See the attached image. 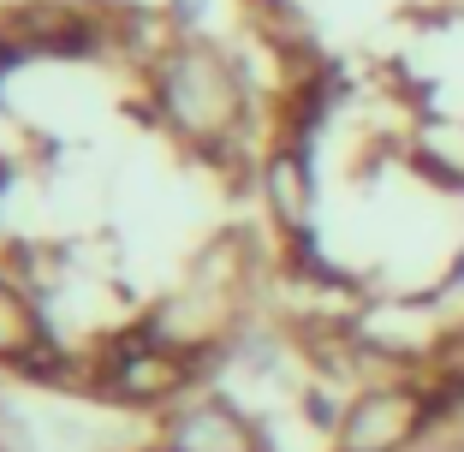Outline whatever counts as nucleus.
Returning a JSON list of instances; mask_svg holds the SVG:
<instances>
[{"mask_svg": "<svg viewBox=\"0 0 464 452\" xmlns=\"http://www.w3.org/2000/svg\"><path fill=\"white\" fill-rule=\"evenodd\" d=\"M185 387V363L173 357V345H125L113 363V393L125 399H167Z\"/></svg>", "mask_w": 464, "mask_h": 452, "instance_id": "7ed1b4c3", "label": "nucleus"}, {"mask_svg": "<svg viewBox=\"0 0 464 452\" xmlns=\"http://www.w3.org/2000/svg\"><path fill=\"white\" fill-rule=\"evenodd\" d=\"M161 108L179 131H191V138H220L232 131L245 96H238V78L227 72V60L208 54V48H185V54L167 60L161 72Z\"/></svg>", "mask_w": 464, "mask_h": 452, "instance_id": "f257e3e1", "label": "nucleus"}, {"mask_svg": "<svg viewBox=\"0 0 464 452\" xmlns=\"http://www.w3.org/2000/svg\"><path fill=\"white\" fill-rule=\"evenodd\" d=\"M423 423V399L405 393V387H387V393H369L340 428V452H399Z\"/></svg>", "mask_w": 464, "mask_h": 452, "instance_id": "f03ea898", "label": "nucleus"}, {"mask_svg": "<svg viewBox=\"0 0 464 452\" xmlns=\"http://www.w3.org/2000/svg\"><path fill=\"white\" fill-rule=\"evenodd\" d=\"M42 351V322H36V310H30V298L18 286H6L0 280V357H36Z\"/></svg>", "mask_w": 464, "mask_h": 452, "instance_id": "423d86ee", "label": "nucleus"}, {"mask_svg": "<svg viewBox=\"0 0 464 452\" xmlns=\"http://www.w3.org/2000/svg\"><path fill=\"white\" fill-rule=\"evenodd\" d=\"M173 452H250V428L220 405H203L173 428Z\"/></svg>", "mask_w": 464, "mask_h": 452, "instance_id": "20e7f679", "label": "nucleus"}, {"mask_svg": "<svg viewBox=\"0 0 464 452\" xmlns=\"http://www.w3.org/2000/svg\"><path fill=\"white\" fill-rule=\"evenodd\" d=\"M268 203L286 226H298V220L310 215V167H304L298 149H280L268 161Z\"/></svg>", "mask_w": 464, "mask_h": 452, "instance_id": "39448f33", "label": "nucleus"}]
</instances>
